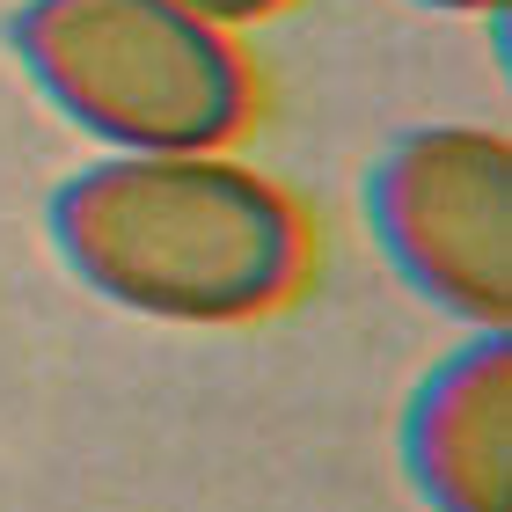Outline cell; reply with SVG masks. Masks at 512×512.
Wrapping results in <instances>:
<instances>
[{"instance_id": "obj_1", "label": "cell", "mask_w": 512, "mask_h": 512, "mask_svg": "<svg viewBox=\"0 0 512 512\" xmlns=\"http://www.w3.org/2000/svg\"><path fill=\"white\" fill-rule=\"evenodd\" d=\"M44 235L81 293L183 330L286 308L315 249L300 198L227 147L81 161L44 205Z\"/></svg>"}, {"instance_id": "obj_2", "label": "cell", "mask_w": 512, "mask_h": 512, "mask_svg": "<svg viewBox=\"0 0 512 512\" xmlns=\"http://www.w3.org/2000/svg\"><path fill=\"white\" fill-rule=\"evenodd\" d=\"M8 52L103 154L235 147L256 118L249 52L191 0H15Z\"/></svg>"}, {"instance_id": "obj_3", "label": "cell", "mask_w": 512, "mask_h": 512, "mask_svg": "<svg viewBox=\"0 0 512 512\" xmlns=\"http://www.w3.org/2000/svg\"><path fill=\"white\" fill-rule=\"evenodd\" d=\"M366 235L388 271L461 330H512V139L410 125L366 169Z\"/></svg>"}, {"instance_id": "obj_4", "label": "cell", "mask_w": 512, "mask_h": 512, "mask_svg": "<svg viewBox=\"0 0 512 512\" xmlns=\"http://www.w3.org/2000/svg\"><path fill=\"white\" fill-rule=\"evenodd\" d=\"M403 476L425 512H512V330H469L403 403Z\"/></svg>"}, {"instance_id": "obj_5", "label": "cell", "mask_w": 512, "mask_h": 512, "mask_svg": "<svg viewBox=\"0 0 512 512\" xmlns=\"http://www.w3.org/2000/svg\"><path fill=\"white\" fill-rule=\"evenodd\" d=\"M198 15H213L220 30H242V22H264V15H278V8H293V0H191Z\"/></svg>"}, {"instance_id": "obj_6", "label": "cell", "mask_w": 512, "mask_h": 512, "mask_svg": "<svg viewBox=\"0 0 512 512\" xmlns=\"http://www.w3.org/2000/svg\"><path fill=\"white\" fill-rule=\"evenodd\" d=\"M410 8H432V15H498L505 0H410Z\"/></svg>"}]
</instances>
